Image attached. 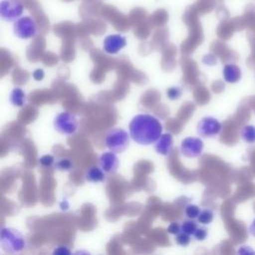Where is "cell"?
Segmentation results:
<instances>
[{"label":"cell","instance_id":"44dd1931","mask_svg":"<svg viewBox=\"0 0 255 255\" xmlns=\"http://www.w3.org/2000/svg\"><path fill=\"white\" fill-rule=\"evenodd\" d=\"M175 242L180 245V246H187L190 242V235L180 231L178 234H176V237H175Z\"/></svg>","mask_w":255,"mask_h":255},{"label":"cell","instance_id":"ffe728a7","mask_svg":"<svg viewBox=\"0 0 255 255\" xmlns=\"http://www.w3.org/2000/svg\"><path fill=\"white\" fill-rule=\"evenodd\" d=\"M181 94H182V92H181V89L179 87H170L166 91L167 98L171 101L178 100L181 97Z\"/></svg>","mask_w":255,"mask_h":255},{"label":"cell","instance_id":"83f0119b","mask_svg":"<svg viewBox=\"0 0 255 255\" xmlns=\"http://www.w3.org/2000/svg\"><path fill=\"white\" fill-rule=\"evenodd\" d=\"M248 233L255 238V218L252 220L250 225L248 226Z\"/></svg>","mask_w":255,"mask_h":255},{"label":"cell","instance_id":"d4e9b609","mask_svg":"<svg viewBox=\"0 0 255 255\" xmlns=\"http://www.w3.org/2000/svg\"><path fill=\"white\" fill-rule=\"evenodd\" d=\"M53 254H60V255H68L71 254V250L69 249V247L61 245V246H57L54 250H53Z\"/></svg>","mask_w":255,"mask_h":255},{"label":"cell","instance_id":"d6986e66","mask_svg":"<svg viewBox=\"0 0 255 255\" xmlns=\"http://www.w3.org/2000/svg\"><path fill=\"white\" fill-rule=\"evenodd\" d=\"M200 208L195 204H187L184 208V213L187 218L189 219H195L199 215Z\"/></svg>","mask_w":255,"mask_h":255},{"label":"cell","instance_id":"9a60e30c","mask_svg":"<svg viewBox=\"0 0 255 255\" xmlns=\"http://www.w3.org/2000/svg\"><path fill=\"white\" fill-rule=\"evenodd\" d=\"M240 138L248 143V144H253L255 143V126L253 125H246L242 127L240 129Z\"/></svg>","mask_w":255,"mask_h":255},{"label":"cell","instance_id":"9c48e42d","mask_svg":"<svg viewBox=\"0 0 255 255\" xmlns=\"http://www.w3.org/2000/svg\"><path fill=\"white\" fill-rule=\"evenodd\" d=\"M127 45V39L121 34L108 35L103 42L104 51L108 54H118Z\"/></svg>","mask_w":255,"mask_h":255},{"label":"cell","instance_id":"8fae6325","mask_svg":"<svg viewBox=\"0 0 255 255\" xmlns=\"http://www.w3.org/2000/svg\"><path fill=\"white\" fill-rule=\"evenodd\" d=\"M173 146V138L172 135L168 132L162 133L158 139L154 142V149L157 153L161 155H168Z\"/></svg>","mask_w":255,"mask_h":255},{"label":"cell","instance_id":"2e32d148","mask_svg":"<svg viewBox=\"0 0 255 255\" xmlns=\"http://www.w3.org/2000/svg\"><path fill=\"white\" fill-rule=\"evenodd\" d=\"M74 166H75L74 161L71 158H67V157L59 158L54 163V167L59 171H70L74 168Z\"/></svg>","mask_w":255,"mask_h":255},{"label":"cell","instance_id":"277c9868","mask_svg":"<svg viewBox=\"0 0 255 255\" xmlns=\"http://www.w3.org/2000/svg\"><path fill=\"white\" fill-rule=\"evenodd\" d=\"M53 126L58 132L66 135H72L78 130L79 122L74 114L63 112L54 118Z\"/></svg>","mask_w":255,"mask_h":255},{"label":"cell","instance_id":"ac0fdd59","mask_svg":"<svg viewBox=\"0 0 255 255\" xmlns=\"http://www.w3.org/2000/svg\"><path fill=\"white\" fill-rule=\"evenodd\" d=\"M180 227H181V231L188 234V235H193L194 231L196 230V228L198 227L197 224L193 221V219H189L188 220H185L183 221L181 224H180Z\"/></svg>","mask_w":255,"mask_h":255},{"label":"cell","instance_id":"e0dca14e","mask_svg":"<svg viewBox=\"0 0 255 255\" xmlns=\"http://www.w3.org/2000/svg\"><path fill=\"white\" fill-rule=\"evenodd\" d=\"M214 218V213L210 209H203L200 210L199 215L197 216V221L202 224V225H208L213 221Z\"/></svg>","mask_w":255,"mask_h":255},{"label":"cell","instance_id":"6da1fadb","mask_svg":"<svg viewBox=\"0 0 255 255\" xmlns=\"http://www.w3.org/2000/svg\"><path fill=\"white\" fill-rule=\"evenodd\" d=\"M128 129L131 139L140 145H150L162 134L159 120L148 114L134 116L128 125Z\"/></svg>","mask_w":255,"mask_h":255},{"label":"cell","instance_id":"484cf974","mask_svg":"<svg viewBox=\"0 0 255 255\" xmlns=\"http://www.w3.org/2000/svg\"><path fill=\"white\" fill-rule=\"evenodd\" d=\"M239 254H247V255H250V254H255V250L252 249L250 246H247V245H242L240 246V248L238 249L237 251Z\"/></svg>","mask_w":255,"mask_h":255},{"label":"cell","instance_id":"7402d4cb","mask_svg":"<svg viewBox=\"0 0 255 255\" xmlns=\"http://www.w3.org/2000/svg\"><path fill=\"white\" fill-rule=\"evenodd\" d=\"M192 236L197 241H203L208 236V231L205 227H197Z\"/></svg>","mask_w":255,"mask_h":255},{"label":"cell","instance_id":"4fadbf2b","mask_svg":"<svg viewBox=\"0 0 255 255\" xmlns=\"http://www.w3.org/2000/svg\"><path fill=\"white\" fill-rule=\"evenodd\" d=\"M85 178L89 182H103L106 180V172L98 166H91L85 172Z\"/></svg>","mask_w":255,"mask_h":255},{"label":"cell","instance_id":"5bb4252c","mask_svg":"<svg viewBox=\"0 0 255 255\" xmlns=\"http://www.w3.org/2000/svg\"><path fill=\"white\" fill-rule=\"evenodd\" d=\"M9 102L15 107H23L27 103V96L21 88L16 87L10 92Z\"/></svg>","mask_w":255,"mask_h":255},{"label":"cell","instance_id":"cb8c5ba5","mask_svg":"<svg viewBox=\"0 0 255 255\" xmlns=\"http://www.w3.org/2000/svg\"><path fill=\"white\" fill-rule=\"evenodd\" d=\"M167 232L169 234H172V235H176L178 234L180 231H181V227H180V224L178 222H171L168 227L166 228Z\"/></svg>","mask_w":255,"mask_h":255},{"label":"cell","instance_id":"5b68a950","mask_svg":"<svg viewBox=\"0 0 255 255\" xmlns=\"http://www.w3.org/2000/svg\"><path fill=\"white\" fill-rule=\"evenodd\" d=\"M38 28L36 21L30 16H23L14 21L13 33L22 40H28L34 38L37 35Z\"/></svg>","mask_w":255,"mask_h":255},{"label":"cell","instance_id":"ba28073f","mask_svg":"<svg viewBox=\"0 0 255 255\" xmlns=\"http://www.w3.org/2000/svg\"><path fill=\"white\" fill-rule=\"evenodd\" d=\"M203 141L199 137L188 136L182 139L180 143V152L185 157H198L203 152Z\"/></svg>","mask_w":255,"mask_h":255},{"label":"cell","instance_id":"603a6c76","mask_svg":"<svg viewBox=\"0 0 255 255\" xmlns=\"http://www.w3.org/2000/svg\"><path fill=\"white\" fill-rule=\"evenodd\" d=\"M39 163L43 167H49L55 163V158L51 154H45L39 158Z\"/></svg>","mask_w":255,"mask_h":255},{"label":"cell","instance_id":"7c38bea8","mask_svg":"<svg viewBox=\"0 0 255 255\" xmlns=\"http://www.w3.org/2000/svg\"><path fill=\"white\" fill-rule=\"evenodd\" d=\"M222 74H223L224 81L229 84L238 83L242 77V71H241L240 67L237 66L236 64H232V63L226 64L223 67Z\"/></svg>","mask_w":255,"mask_h":255},{"label":"cell","instance_id":"7a4b0ae2","mask_svg":"<svg viewBox=\"0 0 255 255\" xmlns=\"http://www.w3.org/2000/svg\"><path fill=\"white\" fill-rule=\"evenodd\" d=\"M0 246L6 253H20L26 248V239L19 230L3 227L0 233Z\"/></svg>","mask_w":255,"mask_h":255},{"label":"cell","instance_id":"3957f363","mask_svg":"<svg viewBox=\"0 0 255 255\" xmlns=\"http://www.w3.org/2000/svg\"><path fill=\"white\" fill-rule=\"evenodd\" d=\"M130 134L123 128H116L110 129L105 136L106 146L115 153H121L125 151L129 145Z\"/></svg>","mask_w":255,"mask_h":255},{"label":"cell","instance_id":"52a82bcc","mask_svg":"<svg viewBox=\"0 0 255 255\" xmlns=\"http://www.w3.org/2000/svg\"><path fill=\"white\" fill-rule=\"evenodd\" d=\"M23 10L20 0H2L0 3V16L7 22L16 21L21 17Z\"/></svg>","mask_w":255,"mask_h":255},{"label":"cell","instance_id":"30bf717a","mask_svg":"<svg viewBox=\"0 0 255 255\" xmlns=\"http://www.w3.org/2000/svg\"><path fill=\"white\" fill-rule=\"evenodd\" d=\"M99 164L106 173H115L119 168L120 161L117 154L110 150L101 154L99 158Z\"/></svg>","mask_w":255,"mask_h":255},{"label":"cell","instance_id":"4316f807","mask_svg":"<svg viewBox=\"0 0 255 255\" xmlns=\"http://www.w3.org/2000/svg\"><path fill=\"white\" fill-rule=\"evenodd\" d=\"M33 78L35 81H42L45 74H44V71L43 69H36L34 72H33Z\"/></svg>","mask_w":255,"mask_h":255},{"label":"cell","instance_id":"8992f818","mask_svg":"<svg viewBox=\"0 0 255 255\" xmlns=\"http://www.w3.org/2000/svg\"><path fill=\"white\" fill-rule=\"evenodd\" d=\"M222 130L221 123L213 117L202 118L196 127L197 133L204 138H211L218 135Z\"/></svg>","mask_w":255,"mask_h":255}]
</instances>
